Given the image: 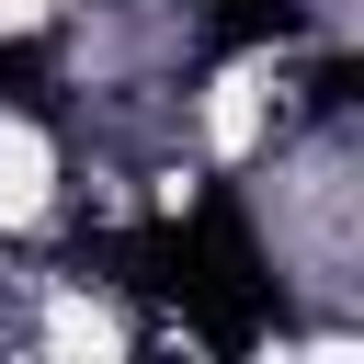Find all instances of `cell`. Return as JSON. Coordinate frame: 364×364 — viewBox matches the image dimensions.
<instances>
[{
    "label": "cell",
    "mask_w": 364,
    "mask_h": 364,
    "mask_svg": "<svg viewBox=\"0 0 364 364\" xmlns=\"http://www.w3.org/2000/svg\"><path fill=\"white\" fill-rule=\"evenodd\" d=\"M46 11H57V0H0V23H11V34H23V23H46Z\"/></svg>",
    "instance_id": "cell-2"
},
{
    "label": "cell",
    "mask_w": 364,
    "mask_h": 364,
    "mask_svg": "<svg viewBox=\"0 0 364 364\" xmlns=\"http://www.w3.org/2000/svg\"><path fill=\"white\" fill-rule=\"evenodd\" d=\"M46 205H57V148H46V125L0 114V228H34Z\"/></svg>",
    "instance_id": "cell-1"
}]
</instances>
